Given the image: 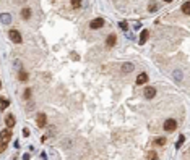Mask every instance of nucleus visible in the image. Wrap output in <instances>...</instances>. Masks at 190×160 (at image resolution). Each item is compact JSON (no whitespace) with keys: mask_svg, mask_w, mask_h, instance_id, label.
<instances>
[{"mask_svg":"<svg viewBox=\"0 0 190 160\" xmlns=\"http://www.w3.org/2000/svg\"><path fill=\"white\" fill-rule=\"evenodd\" d=\"M8 37H10L13 42H16V44H21V34H20V31H16V29H10L8 31Z\"/></svg>","mask_w":190,"mask_h":160,"instance_id":"1","label":"nucleus"},{"mask_svg":"<svg viewBox=\"0 0 190 160\" xmlns=\"http://www.w3.org/2000/svg\"><path fill=\"white\" fill-rule=\"evenodd\" d=\"M164 131H174L175 128H177V121L174 120V118H169V120L164 121Z\"/></svg>","mask_w":190,"mask_h":160,"instance_id":"2","label":"nucleus"},{"mask_svg":"<svg viewBox=\"0 0 190 160\" xmlns=\"http://www.w3.org/2000/svg\"><path fill=\"white\" fill-rule=\"evenodd\" d=\"M104 26V18H94V20L90 23V28L91 29H99Z\"/></svg>","mask_w":190,"mask_h":160,"instance_id":"3","label":"nucleus"},{"mask_svg":"<svg viewBox=\"0 0 190 160\" xmlns=\"http://www.w3.org/2000/svg\"><path fill=\"white\" fill-rule=\"evenodd\" d=\"M36 123H37L39 128H42V126L47 125V116H45V113H37V116H36Z\"/></svg>","mask_w":190,"mask_h":160,"instance_id":"4","label":"nucleus"},{"mask_svg":"<svg viewBox=\"0 0 190 160\" xmlns=\"http://www.w3.org/2000/svg\"><path fill=\"white\" fill-rule=\"evenodd\" d=\"M143 94H145L146 99H153V97L156 95V89H155V87H151V86H146V87H145V92H143Z\"/></svg>","mask_w":190,"mask_h":160,"instance_id":"5","label":"nucleus"},{"mask_svg":"<svg viewBox=\"0 0 190 160\" xmlns=\"http://www.w3.org/2000/svg\"><path fill=\"white\" fill-rule=\"evenodd\" d=\"M145 83H148V75L146 73H140V75L136 76V84L141 86V84H145Z\"/></svg>","mask_w":190,"mask_h":160,"instance_id":"6","label":"nucleus"},{"mask_svg":"<svg viewBox=\"0 0 190 160\" xmlns=\"http://www.w3.org/2000/svg\"><path fill=\"white\" fill-rule=\"evenodd\" d=\"M115 40H117L115 34H109V36H107V39H106V45H107V47H114Z\"/></svg>","mask_w":190,"mask_h":160,"instance_id":"7","label":"nucleus"},{"mask_svg":"<svg viewBox=\"0 0 190 160\" xmlns=\"http://www.w3.org/2000/svg\"><path fill=\"white\" fill-rule=\"evenodd\" d=\"M120 68H122V71H124V73H130L132 70H135L133 63H122V66H120Z\"/></svg>","mask_w":190,"mask_h":160,"instance_id":"8","label":"nucleus"},{"mask_svg":"<svg viewBox=\"0 0 190 160\" xmlns=\"http://www.w3.org/2000/svg\"><path fill=\"white\" fill-rule=\"evenodd\" d=\"M10 138H11V131L10 130H3L2 131V142H8Z\"/></svg>","mask_w":190,"mask_h":160,"instance_id":"9","label":"nucleus"},{"mask_svg":"<svg viewBox=\"0 0 190 160\" xmlns=\"http://www.w3.org/2000/svg\"><path fill=\"white\" fill-rule=\"evenodd\" d=\"M5 123H7V128H8V130L13 128V126H15V116L8 115V116H7V120H5Z\"/></svg>","mask_w":190,"mask_h":160,"instance_id":"10","label":"nucleus"},{"mask_svg":"<svg viewBox=\"0 0 190 160\" xmlns=\"http://www.w3.org/2000/svg\"><path fill=\"white\" fill-rule=\"evenodd\" d=\"M31 15H33V13H31L29 8H23V10H21V18H25V20H29Z\"/></svg>","mask_w":190,"mask_h":160,"instance_id":"11","label":"nucleus"},{"mask_svg":"<svg viewBox=\"0 0 190 160\" xmlns=\"http://www.w3.org/2000/svg\"><path fill=\"white\" fill-rule=\"evenodd\" d=\"M148 37H150V32H148V31H141V36H140V44L143 45L146 42V39H148Z\"/></svg>","mask_w":190,"mask_h":160,"instance_id":"12","label":"nucleus"},{"mask_svg":"<svg viewBox=\"0 0 190 160\" xmlns=\"http://www.w3.org/2000/svg\"><path fill=\"white\" fill-rule=\"evenodd\" d=\"M182 11H184L185 15H190V2H185V3H182Z\"/></svg>","mask_w":190,"mask_h":160,"instance_id":"13","label":"nucleus"},{"mask_svg":"<svg viewBox=\"0 0 190 160\" xmlns=\"http://www.w3.org/2000/svg\"><path fill=\"white\" fill-rule=\"evenodd\" d=\"M10 21H11V16L8 15V13H3V15H2V23H3V24H8Z\"/></svg>","mask_w":190,"mask_h":160,"instance_id":"14","label":"nucleus"},{"mask_svg":"<svg viewBox=\"0 0 190 160\" xmlns=\"http://www.w3.org/2000/svg\"><path fill=\"white\" fill-rule=\"evenodd\" d=\"M184 141H185V134H180V136H179V139H177V142H175V147L179 149L180 145L184 144Z\"/></svg>","mask_w":190,"mask_h":160,"instance_id":"15","label":"nucleus"},{"mask_svg":"<svg viewBox=\"0 0 190 160\" xmlns=\"http://www.w3.org/2000/svg\"><path fill=\"white\" fill-rule=\"evenodd\" d=\"M18 78H20V81H28V73L26 71H20V75H18Z\"/></svg>","mask_w":190,"mask_h":160,"instance_id":"16","label":"nucleus"},{"mask_svg":"<svg viewBox=\"0 0 190 160\" xmlns=\"http://www.w3.org/2000/svg\"><path fill=\"white\" fill-rule=\"evenodd\" d=\"M155 144L156 145H164L166 144V138H156V139H155Z\"/></svg>","mask_w":190,"mask_h":160,"instance_id":"17","label":"nucleus"},{"mask_svg":"<svg viewBox=\"0 0 190 160\" xmlns=\"http://www.w3.org/2000/svg\"><path fill=\"white\" fill-rule=\"evenodd\" d=\"M148 160H158V155H156L155 150H150V152H148Z\"/></svg>","mask_w":190,"mask_h":160,"instance_id":"18","label":"nucleus"},{"mask_svg":"<svg viewBox=\"0 0 190 160\" xmlns=\"http://www.w3.org/2000/svg\"><path fill=\"white\" fill-rule=\"evenodd\" d=\"M0 107H2V110H5L7 107H8V100L2 99V100H0Z\"/></svg>","mask_w":190,"mask_h":160,"instance_id":"19","label":"nucleus"},{"mask_svg":"<svg viewBox=\"0 0 190 160\" xmlns=\"http://www.w3.org/2000/svg\"><path fill=\"white\" fill-rule=\"evenodd\" d=\"M80 5H81V0H72V7L73 8H80Z\"/></svg>","mask_w":190,"mask_h":160,"instance_id":"20","label":"nucleus"},{"mask_svg":"<svg viewBox=\"0 0 190 160\" xmlns=\"http://www.w3.org/2000/svg\"><path fill=\"white\" fill-rule=\"evenodd\" d=\"M158 10V3L156 2H151L150 3V11H156Z\"/></svg>","mask_w":190,"mask_h":160,"instance_id":"21","label":"nucleus"},{"mask_svg":"<svg viewBox=\"0 0 190 160\" xmlns=\"http://www.w3.org/2000/svg\"><path fill=\"white\" fill-rule=\"evenodd\" d=\"M174 76H175V79H177V81H180V79H182V73H180L179 70H177V71H174Z\"/></svg>","mask_w":190,"mask_h":160,"instance_id":"22","label":"nucleus"},{"mask_svg":"<svg viewBox=\"0 0 190 160\" xmlns=\"http://www.w3.org/2000/svg\"><path fill=\"white\" fill-rule=\"evenodd\" d=\"M23 97H25V99H29V97H31V89H29V87L25 91V95H23Z\"/></svg>","mask_w":190,"mask_h":160,"instance_id":"23","label":"nucleus"},{"mask_svg":"<svg viewBox=\"0 0 190 160\" xmlns=\"http://www.w3.org/2000/svg\"><path fill=\"white\" fill-rule=\"evenodd\" d=\"M119 26H120V28H122V29H124V31H127V23H125V21H122V23H119Z\"/></svg>","mask_w":190,"mask_h":160,"instance_id":"24","label":"nucleus"},{"mask_svg":"<svg viewBox=\"0 0 190 160\" xmlns=\"http://www.w3.org/2000/svg\"><path fill=\"white\" fill-rule=\"evenodd\" d=\"M23 136H29V130H28V128H25V130H23Z\"/></svg>","mask_w":190,"mask_h":160,"instance_id":"25","label":"nucleus"},{"mask_svg":"<svg viewBox=\"0 0 190 160\" xmlns=\"http://www.w3.org/2000/svg\"><path fill=\"white\" fill-rule=\"evenodd\" d=\"M23 160H29V154H25V155H23Z\"/></svg>","mask_w":190,"mask_h":160,"instance_id":"26","label":"nucleus"},{"mask_svg":"<svg viewBox=\"0 0 190 160\" xmlns=\"http://www.w3.org/2000/svg\"><path fill=\"white\" fill-rule=\"evenodd\" d=\"M164 2H172V0H164Z\"/></svg>","mask_w":190,"mask_h":160,"instance_id":"27","label":"nucleus"}]
</instances>
